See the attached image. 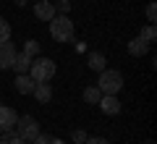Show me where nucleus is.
Here are the masks:
<instances>
[{
	"label": "nucleus",
	"instance_id": "4",
	"mask_svg": "<svg viewBox=\"0 0 157 144\" xmlns=\"http://www.w3.org/2000/svg\"><path fill=\"white\" fill-rule=\"evenodd\" d=\"M13 131H16V136L21 139V142H32V139L39 134V123H37L34 115H18Z\"/></svg>",
	"mask_w": 157,
	"mask_h": 144
},
{
	"label": "nucleus",
	"instance_id": "22",
	"mask_svg": "<svg viewBox=\"0 0 157 144\" xmlns=\"http://www.w3.org/2000/svg\"><path fill=\"white\" fill-rule=\"evenodd\" d=\"M29 144H50V136H47V134H37Z\"/></svg>",
	"mask_w": 157,
	"mask_h": 144
},
{
	"label": "nucleus",
	"instance_id": "18",
	"mask_svg": "<svg viewBox=\"0 0 157 144\" xmlns=\"http://www.w3.org/2000/svg\"><path fill=\"white\" fill-rule=\"evenodd\" d=\"M8 39H11V24L0 16V42H8Z\"/></svg>",
	"mask_w": 157,
	"mask_h": 144
},
{
	"label": "nucleus",
	"instance_id": "26",
	"mask_svg": "<svg viewBox=\"0 0 157 144\" xmlns=\"http://www.w3.org/2000/svg\"><path fill=\"white\" fill-rule=\"evenodd\" d=\"M144 144H155V142H152V139H147V142H144Z\"/></svg>",
	"mask_w": 157,
	"mask_h": 144
},
{
	"label": "nucleus",
	"instance_id": "3",
	"mask_svg": "<svg viewBox=\"0 0 157 144\" xmlns=\"http://www.w3.org/2000/svg\"><path fill=\"white\" fill-rule=\"evenodd\" d=\"M97 89H100L102 94H118L121 89H123V73L115 71V68H105V71H100Z\"/></svg>",
	"mask_w": 157,
	"mask_h": 144
},
{
	"label": "nucleus",
	"instance_id": "11",
	"mask_svg": "<svg viewBox=\"0 0 157 144\" xmlns=\"http://www.w3.org/2000/svg\"><path fill=\"white\" fill-rule=\"evenodd\" d=\"M34 97H37V102H42V105H45V102H50L52 100V87L47 81H42V84H34Z\"/></svg>",
	"mask_w": 157,
	"mask_h": 144
},
{
	"label": "nucleus",
	"instance_id": "17",
	"mask_svg": "<svg viewBox=\"0 0 157 144\" xmlns=\"http://www.w3.org/2000/svg\"><path fill=\"white\" fill-rule=\"evenodd\" d=\"M0 144H24V142L16 136V131H3L0 134Z\"/></svg>",
	"mask_w": 157,
	"mask_h": 144
},
{
	"label": "nucleus",
	"instance_id": "14",
	"mask_svg": "<svg viewBox=\"0 0 157 144\" xmlns=\"http://www.w3.org/2000/svg\"><path fill=\"white\" fill-rule=\"evenodd\" d=\"M100 97H102V92H100L97 87H86V89H84V100L89 102V105H97Z\"/></svg>",
	"mask_w": 157,
	"mask_h": 144
},
{
	"label": "nucleus",
	"instance_id": "27",
	"mask_svg": "<svg viewBox=\"0 0 157 144\" xmlns=\"http://www.w3.org/2000/svg\"><path fill=\"white\" fill-rule=\"evenodd\" d=\"M0 105H3V102H0Z\"/></svg>",
	"mask_w": 157,
	"mask_h": 144
},
{
	"label": "nucleus",
	"instance_id": "21",
	"mask_svg": "<svg viewBox=\"0 0 157 144\" xmlns=\"http://www.w3.org/2000/svg\"><path fill=\"white\" fill-rule=\"evenodd\" d=\"M55 11H60V13H68V11H71V0H58Z\"/></svg>",
	"mask_w": 157,
	"mask_h": 144
},
{
	"label": "nucleus",
	"instance_id": "2",
	"mask_svg": "<svg viewBox=\"0 0 157 144\" xmlns=\"http://www.w3.org/2000/svg\"><path fill=\"white\" fill-rule=\"evenodd\" d=\"M55 63L50 60V58H32V66H29V76L34 79V84H42V81H50L52 76H55Z\"/></svg>",
	"mask_w": 157,
	"mask_h": 144
},
{
	"label": "nucleus",
	"instance_id": "13",
	"mask_svg": "<svg viewBox=\"0 0 157 144\" xmlns=\"http://www.w3.org/2000/svg\"><path fill=\"white\" fill-rule=\"evenodd\" d=\"M29 66H32V58H29L26 53H16L11 68H16V73H29Z\"/></svg>",
	"mask_w": 157,
	"mask_h": 144
},
{
	"label": "nucleus",
	"instance_id": "6",
	"mask_svg": "<svg viewBox=\"0 0 157 144\" xmlns=\"http://www.w3.org/2000/svg\"><path fill=\"white\" fill-rule=\"evenodd\" d=\"M97 105H100V110L105 113V115H118V113H121V100H118L115 94H102Z\"/></svg>",
	"mask_w": 157,
	"mask_h": 144
},
{
	"label": "nucleus",
	"instance_id": "9",
	"mask_svg": "<svg viewBox=\"0 0 157 144\" xmlns=\"http://www.w3.org/2000/svg\"><path fill=\"white\" fill-rule=\"evenodd\" d=\"M149 53V42L147 39H141V37H134L128 42V55H134V58H141V55H147Z\"/></svg>",
	"mask_w": 157,
	"mask_h": 144
},
{
	"label": "nucleus",
	"instance_id": "16",
	"mask_svg": "<svg viewBox=\"0 0 157 144\" xmlns=\"http://www.w3.org/2000/svg\"><path fill=\"white\" fill-rule=\"evenodd\" d=\"M139 37H141V39H147V42H155V39H157V29H155V24H147V26L141 29Z\"/></svg>",
	"mask_w": 157,
	"mask_h": 144
},
{
	"label": "nucleus",
	"instance_id": "1",
	"mask_svg": "<svg viewBox=\"0 0 157 144\" xmlns=\"http://www.w3.org/2000/svg\"><path fill=\"white\" fill-rule=\"evenodd\" d=\"M50 37L55 42H71L73 39V21L68 18V13H60V16L50 18Z\"/></svg>",
	"mask_w": 157,
	"mask_h": 144
},
{
	"label": "nucleus",
	"instance_id": "5",
	"mask_svg": "<svg viewBox=\"0 0 157 144\" xmlns=\"http://www.w3.org/2000/svg\"><path fill=\"white\" fill-rule=\"evenodd\" d=\"M16 121H18V115H16V110H13V107L0 105V134H3V131H13Z\"/></svg>",
	"mask_w": 157,
	"mask_h": 144
},
{
	"label": "nucleus",
	"instance_id": "20",
	"mask_svg": "<svg viewBox=\"0 0 157 144\" xmlns=\"http://www.w3.org/2000/svg\"><path fill=\"white\" fill-rule=\"evenodd\" d=\"M71 139H73V142H76V144H84V142H86V134L81 131V128H76V131L71 134Z\"/></svg>",
	"mask_w": 157,
	"mask_h": 144
},
{
	"label": "nucleus",
	"instance_id": "8",
	"mask_svg": "<svg viewBox=\"0 0 157 144\" xmlns=\"http://www.w3.org/2000/svg\"><path fill=\"white\" fill-rule=\"evenodd\" d=\"M13 58H16V47L11 42H0V71L3 68H11Z\"/></svg>",
	"mask_w": 157,
	"mask_h": 144
},
{
	"label": "nucleus",
	"instance_id": "25",
	"mask_svg": "<svg viewBox=\"0 0 157 144\" xmlns=\"http://www.w3.org/2000/svg\"><path fill=\"white\" fill-rule=\"evenodd\" d=\"M16 6H18V8H24V6H26V0H16Z\"/></svg>",
	"mask_w": 157,
	"mask_h": 144
},
{
	"label": "nucleus",
	"instance_id": "7",
	"mask_svg": "<svg viewBox=\"0 0 157 144\" xmlns=\"http://www.w3.org/2000/svg\"><path fill=\"white\" fill-rule=\"evenodd\" d=\"M55 13H58L55 3H50V0H37V3H34V16H37L39 21H50Z\"/></svg>",
	"mask_w": 157,
	"mask_h": 144
},
{
	"label": "nucleus",
	"instance_id": "15",
	"mask_svg": "<svg viewBox=\"0 0 157 144\" xmlns=\"http://www.w3.org/2000/svg\"><path fill=\"white\" fill-rule=\"evenodd\" d=\"M24 53H26L29 58H37L39 55V42L37 39H26V42H24Z\"/></svg>",
	"mask_w": 157,
	"mask_h": 144
},
{
	"label": "nucleus",
	"instance_id": "10",
	"mask_svg": "<svg viewBox=\"0 0 157 144\" xmlns=\"http://www.w3.org/2000/svg\"><path fill=\"white\" fill-rule=\"evenodd\" d=\"M13 84H16V92L18 94H32L34 92V79L29 76V73H18Z\"/></svg>",
	"mask_w": 157,
	"mask_h": 144
},
{
	"label": "nucleus",
	"instance_id": "24",
	"mask_svg": "<svg viewBox=\"0 0 157 144\" xmlns=\"http://www.w3.org/2000/svg\"><path fill=\"white\" fill-rule=\"evenodd\" d=\"M50 144H66L63 139H50Z\"/></svg>",
	"mask_w": 157,
	"mask_h": 144
},
{
	"label": "nucleus",
	"instance_id": "19",
	"mask_svg": "<svg viewBox=\"0 0 157 144\" xmlns=\"http://www.w3.org/2000/svg\"><path fill=\"white\" fill-rule=\"evenodd\" d=\"M155 18H157V6H155V3H149V6H147V21L155 24Z\"/></svg>",
	"mask_w": 157,
	"mask_h": 144
},
{
	"label": "nucleus",
	"instance_id": "12",
	"mask_svg": "<svg viewBox=\"0 0 157 144\" xmlns=\"http://www.w3.org/2000/svg\"><path fill=\"white\" fill-rule=\"evenodd\" d=\"M86 66L92 68V71H105L107 68V60H105V55H102V53H89V55H86Z\"/></svg>",
	"mask_w": 157,
	"mask_h": 144
},
{
	"label": "nucleus",
	"instance_id": "23",
	"mask_svg": "<svg viewBox=\"0 0 157 144\" xmlns=\"http://www.w3.org/2000/svg\"><path fill=\"white\" fill-rule=\"evenodd\" d=\"M84 144H110V142H107L105 136H86Z\"/></svg>",
	"mask_w": 157,
	"mask_h": 144
}]
</instances>
